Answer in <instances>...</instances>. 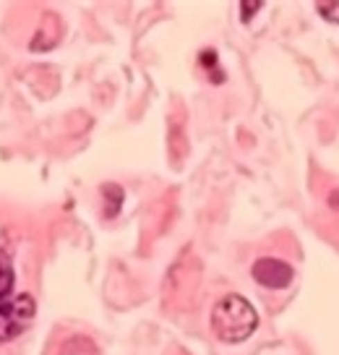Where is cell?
I'll list each match as a JSON object with an SVG mask.
<instances>
[{"mask_svg": "<svg viewBox=\"0 0 339 355\" xmlns=\"http://www.w3.org/2000/svg\"><path fill=\"white\" fill-rule=\"evenodd\" d=\"M259 327V316L243 295H225L211 311V329L222 343H243Z\"/></svg>", "mask_w": 339, "mask_h": 355, "instance_id": "obj_1", "label": "cell"}, {"mask_svg": "<svg viewBox=\"0 0 339 355\" xmlns=\"http://www.w3.org/2000/svg\"><path fill=\"white\" fill-rule=\"evenodd\" d=\"M34 311V298L26 293L0 303V343H11L13 337H19L32 324Z\"/></svg>", "mask_w": 339, "mask_h": 355, "instance_id": "obj_2", "label": "cell"}, {"mask_svg": "<svg viewBox=\"0 0 339 355\" xmlns=\"http://www.w3.org/2000/svg\"><path fill=\"white\" fill-rule=\"evenodd\" d=\"M295 277L293 266L279 261V259H259L253 264V279L263 285V288H272V290H282L287 288L290 282Z\"/></svg>", "mask_w": 339, "mask_h": 355, "instance_id": "obj_3", "label": "cell"}, {"mask_svg": "<svg viewBox=\"0 0 339 355\" xmlns=\"http://www.w3.org/2000/svg\"><path fill=\"white\" fill-rule=\"evenodd\" d=\"M13 290V264L6 251H0V303H6Z\"/></svg>", "mask_w": 339, "mask_h": 355, "instance_id": "obj_4", "label": "cell"}, {"mask_svg": "<svg viewBox=\"0 0 339 355\" xmlns=\"http://www.w3.org/2000/svg\"><path fill=\"white\" fill-rule=\"evenodd\" d=\"M318 13H321L329 24H337L339 26V3H318Z\"/></svg>", "mask_w": 339, "mask_h": 355, "instance_id": "obj_5", "label": "cell"}, {"mask_svg": "<svg viewBox=\"0 0 339 355\" xmlns=\"http://www.w3.org/2000/svg\"><path fill=\"white\" fill-rule=\"evenodd\" d=\"M102 193H105V196H110V199H112V209H110V217H115V214H118V209H121L123 191L118 189V186H105V189H102Z\"/></svg>", "mask_w": 339, "mask_h": 355, "instance_id": "obj_6", "label": "cell"}, {"mask_svg": "<svg viewBox=\"0 0 339 355\" xmlns=\"http://www.w3.org/2000/svg\"><path fill=\"white\" fill-rule=\"evenodd\" d=\"M261 8V3H253V6H248V3H243V21H248L253 13Z\"/></svg>", "mask_w": 339, "mask_h": 355, "instance_id": "obj_7", "label": "cell"}, {"mask_svg": "<svg viewBox=\"0 0 339 355\" xmlns=\"http://www.w3.org/2000/svg\"><path fill=\"white\" fill-rule=\"evenodd\" d=\"M329 204H331V207H339V199H329Z\"/></svg>", "mask_w": 339, "mask_h": 355, "instance_id": "obj_8", "label": "cell"}]
</instances>
